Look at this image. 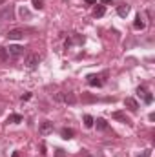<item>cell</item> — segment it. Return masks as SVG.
<instances>
[{
	"label": "cell",
	"instance_id": "6da1fadb",
	"mask_svg": "<svg viewBox=\"0 0 155 157\" xmlns=\"http://www.w3.org/2000/svg\"><path fill=\"white\" fill-rule=\"evenodd\" d=\"M53 99L59 101V102H66V104H75L77 102V97L71 91H59V93L53 95Z\"/></svg>",
	"mask_w": 155,
	"mask_h": 157
},
{
	"label": "cell",
	"instance_id": "7a4b0ae2",
	"mask_svg": "<svg viewBox=\"0 0 155 157\" xmlns=\"http://www.w3.org/2000/svg\"><path fill=\"white\" fill-rule=\"evenodd\" d=\"M137 95H139L146 104H152V102H153V95H152L144 86H139V88H137Z\"/></svg>",
	"mask_w": 155,
	"mask_h": 157
},
{
	"label": "cell",
	"instance_id": "3957f363",
	"mask_svg": "<svg viewBox=\"0 0 155 157\" xmlns=\"http://www.w3.org/2000/svg\"><path fill=\"white\" fill-rule=\"evenodd\" d=\"M13 13H15V7L9 4V6H6L2 11H0V22H4V20H11L13 18Z\"/></svg>",
	"mask_w": 155,
	"mask_h": 157
},
{
	"label": "cell",
	"instance_id": "277c9868",
	"mask_svg": "<svg viewBox=\"0 0 155 157\" xmlns=\"http://www.w3.org/2000/svg\"><path fill=\"white\" fill-rule=\"evenodd\" d=\"M7 55H9L11 59H18V57L24 55V48H22V46H9V48H7Z\"/></svg>",
	"mask_w": 155,
	"mask_h": 157
},
{
	"label": "cell",
	"instance_id": "5b68a950",
	"mask_svg": "<svg viewBox=\"0 0 155 157\" xmlns=\"http://www.w3.org/2000/svg\"><path fill=\"white\" fill-rule=\"evenodd\" d=\"M39 62H40V57H39V55H35V53L28 55V59H26V66H28L29 70H37Z\"/></svg>",
	"mask_w": 155,
	"mask_h": 157
},
{
	"label": "cell",
	"instance_id": "8992f818",
	"mask_svg": "<svg viewBox=\"0 0 155 157\" xmlns=\"http://www.w3.org/2000/svg\"><path fill=\"white\" fill-rule=\"evenodd\" d=\"M53 132V122L51 121H44V122H40L39 126V133L40 135H49Z\"/></svg>",
	"mask_w": 155,
	"mask_h": 157
},
{
	"label": "cell",
	"instance_id": "52a82bcc",
	"mask_svg": "<svg viewBox=\"0 0 155 157\" xmlns=\"http://www.w3.org/2000/svg\"><path fill=\"white\" fill-rule=\"evenodd\" d=\"M112 117L115 119V121H120V122L128 124V126H131V124H133V122H131V119L128 117L124 112H113V113H112Z\"/></svg>",
	"mask_w": 155,
	"mask_h": 157
},
{
	"label": "cell",
	"instance_id": "ba28073f",
	"mask_svg": "<svg viewBox=\"0 0 155 157\" xmlns=\"http://www.w3.org/2000/svg\"><path fill=\"white\" fill-rule=\"evenodd\" d=\"M124 106H126L130 112H137V110H139V102H137L133 97H126V99H124Z\"/></svg>",
	"mask_w": 155,
	"mask_h": 157
},
{
	"label": "cell",
	"instance_id": "9c48e42d",
	"mask_svg": "<svg viewBox=\"0 0 155 157\" xmlns=\"http://www.w3.org/2000/svg\"><path fill=\"white\" fill-rule=\"evenodd\" d=\"M6 37L9 40H20V39H24V31L22 29H11V31H7Z\"/></svg>",
	"mask_w": 155,
	"mask_h": 157
},
{
	"label": "cell",
	"instance_id": "30bf717a",
	"mask_svg": "<svg viewBox=\"0 0 155 157\" xmlns=\"http://www.w3.org/2000/svg\"><path fill=\"white\" fill-rule=\"evenodd\" d=\"M88 84L89 86H102V80L99 75H88Z\"/></svg>",
	"mask_w": 155,
	"mask_h": 157
},
{
	"label": "cell",
	"instance_id": "8fae6325",
	"mask_svg": "<svg viewBox=\"0 0 155 157\" xmlns=\"http://www.w3.org/2000/svg\"><path fill=\"white\" fill-rule=\"evenodd\" d=\"M93 124H95V126H97V130H100V132L108 128V122H106V119H102V117H99L97 121H93Z\"/></svg>",
	"mask_w": 155,
	"mask_h": 157
},
{
	"label": "cell",
	"instance_id": "7c38bea8",
	"mask_svg": "<svg viewBox=\"0 0 155 157\" xmlns=\"http://www.w3.org/2000/svg\"><path fill=\"white\" fill-rule=\"evenodd\" d=\"M6 122H9V124H18V122H22V115H18V113H11Z\"/></svg>",
	"mask_w": 155,
	"mask_h": 157
},
{
	"label": "cell",
	"instance_id": "4fadbf2b",
	"mask_svg": "<svg viewBox=\"0 0 155 157\" xmlns=\"http://www.w3.org/2000/svg\"><path fill=\"white\" fill-rule=\"evenodd\" d=\"M60 135H62V139H71V137L75 135V132H73L71 128H62V130H60Z\"/></svg>",
	"mask_w": 155,
	"mask_h": 157
},
{
	"label": "cell",
	"instance_id": "5bb4252c",
	"mask_svg": "<svg viewBox=\"0 0 155 157\" xmlns=\"http://www.w3.org/2000/svg\"><path fill=\"white\" fill-rule=\"evenodd\" d=\"M104 13H106V7H104V6H97V7L93 9V15H95L97 18H100V17H104Z\"/></svg>",
	"mask_w": 155,
	"mask_h": 157
},
{
	"label": "cell",
	"instance_id": "9a60e30c",
	"mask_svg": "<svg viewBox=\"0 0 155 157\" xmlns=\"http://www.w3.org/2000/svg\"><path fill=\"white\" fill-rule=\"evenodd\" d=\"M117 13H119V17H126V15L130 13V7H128L126 4H122V6L117 7Z\"/></svg>",
	"mask_w": 155,
	"mask_h": 157
},
{
	"label": "cell",
	"instance_id": "2e32d148",
	"mask_svg": "<svg viewBox=\"0 0 155 157\" xmlns=\"http://www.w3.org/2000/svg\"><path fill=\"white\" fill-rule=\"evenodd\" d=\"M133 28H135V29H144V22H142L141 15H137V18H135V24H133Z\"/></svg>",
	"mask_w": 155,
	"mask_h": 157
},
{
	"label": "cell",
	"instance_id": "e0dca14e",
	"mask_svg": "<svg viewBox=\"0 0 155 157\" xmlns=\"http://www.w3.org/2000/svg\"><path fill=\"white\" fill-rule=\"evenodd\" d=\"M93 121H95V119L91 117V115H84V126H86V128H91V126H93Z\"/></svg>",
	"mask_w": 155,
	"mask_h": 157
},
{
	"label": "cell",
	"instance_id": "ac0fdd59",
	"mask_svg": "<svg viewBox=\"0 0 155 157\" xmlns=\"http://www.w3.org/2000/svg\"><path fill=\"white\" fill-rule=\"evenodd\" d=\"M9 55H7V49L6 48H0V60H7Z\"/></svg>",
	"mask_w": 155,
	"mask_h": 157
},
{
	"label": "cell",
	"instance_id": "d6986e66",
	"mask_svg": "<svg viewBox=\"0 0 155 157\" xmlns=\"http://www.w3.org/2000/svg\"><path fill=\"white\" fill-rule=\"evenodd\" d=\"M33 2V7L35 9H42L44 7V0H31Z\"/></svg>",
	"mask_w": 155,
	"mask_h": 157
},
{
	"label": "cell",
	"instance_id": "ffe728a7",
	"mask_svg": "<svg viewBox=\"0 0 155 157\" xmlns=\"http://www.w3.org/2000/svg\"><path fill=\"white\" fill-rule=\"evenodd\" d=\"M82 101L84 102H93V101H97V97H93V95H82Z\"/></svg>",
	"mask_w": 155,
	"mask_h": 157
},
{
	"label": "cell",
	"instance_id": "44dd1931",
	"mask_svg": "<svg viewBox=\"0 0 155 157\" xmlns=\"http://www.w3.org/2000/svg\"><path fill=\"white\" fill-rule=\"evenodd\" d=\"M137 157H152V150H144V152H141Z\"/></svg>",
	"mask_w": 155,
	"mask_h": 157
},
{
	"label": "cell",
	"instance_id": "7402d4cb",
	"mask_svg": "<svg viewBox=\"0 0 155 157\" xmlns=\"http://www.w3.org/2000/svg\"><path fill=\"white\" fill-rule=\"evenodd\" d=\"M55 157H68V155L64 154V150H60V148H59V150H55Z\"/></svg>",
	"mask_w": 155,
	"mask_h": 157
},
{
	"label": "cell",
	"instance_id": "603a6c76",
	"mask_svg": "<svg viewBox=\"0 0 155 157\" xmlns=\"http://www.w3.org/2000/svg\"><path fill=\"white\" fill-rule=\"evenodd\" d=\"M20 15H22V18H24V17H26V18H28V17H29V11H28V9H24V7H22V9H20Z\"/></svg>",
	"mask_w": 155,
	"mask_h": 157
},
{
	"label": "cell",
	"instance_id": "cb8c5ba5",
	"mask_svg": "<svg viewBox=\"0 0 155 157\" xmlns=\"http://www.w3.org/2000/svg\"><path fill=\"white\" fill-rule=\"evenodd\" d=\"M29 99H31V93H24L22 95V101H29Z\"/></svg>",
	"mask_w": 155,
	"mask_h": 157
},
{
	"label": "cell",
	"instance_id": "d4e9b609",
	"mask_svg": "<svg viewBox=\"0 0 155 157\" xmlns=\"http://www.w3.org/2000/svg\"><path fill=\"white\" fill-rule=\"evenodd\" d=\"M100 4H104V6H108V4H112V0H100Z\"/></svg>",
	"mask_w": 155,
	"mask_h": 157
},
{
	"label": "cell",
	"instance_id": "484cf974",
	"mask_svg": "<svg viewBox=\"0 0 155 157\" xmlns=\"http://www.w3.org/2000/svg\"><path fill=\"white\" fill-rule=\"evenodd\" d=\"M11 157H20V154H18V152H13V155Z\"/></svg>",
	"mask_w": 155,
	"mask_h": 157
},
{
	"label": "cell",
	"instance_id": "4316f807",
	"mask_svg": "<svg viewBox=\"0 0 155 157\" xmlns=\"http://www.w3.org/2000/svg\"><path fill=\"white\" fill-rule=\"evenodd\" d=\"M97 0H86V4H95Z\"/></svg>",
	"mask_w": 155,
	"mask_h": 157
},
{
	"label": "cell",
	"instance_id": "83f0119b",
	"mask_svg": "<svg viewBox=\"0 0 155 157\" xmlns=\"http://www.w3.org/2000/svg\"><path fill=\"white\" fill-rule=\"evenodd\" d=\"M0 113H2V106H0Z\"/></svg>",
	"mask_w": 155,
	"mask_h": 157
},
{
	"label": "cell",
	"instance_id": "f1b7e54d",
	"mask_svg": "<svg viewBox=\"0 0 155 157\" xmlns=\"http://www.w3.org/2000/svg\"><path fill=\"white\" fill-rule=\"evenodd\" d=\"M88 157H91V155H88Z\"/></svg>",
	"mask_w": 155,
	"mask_h": 157
}]
</instances>
